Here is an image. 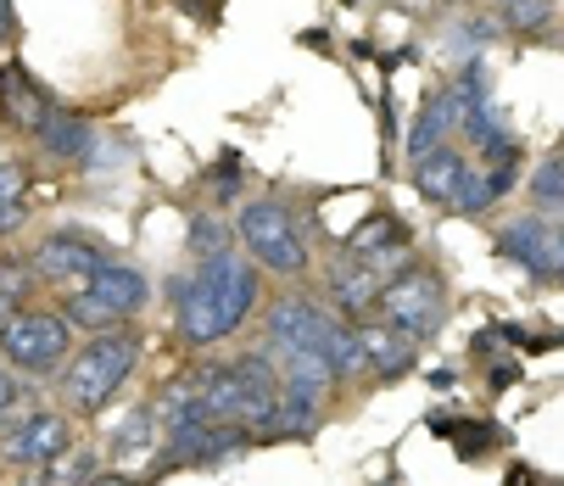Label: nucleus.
I'll return each mask as SVG.
<instances>
[{"mask_svg":"<svg viewBox=\"0 0 564 486\" xmlns=\"http://www.w3.org/2000/svg\"><path fill=\"white\" fill-rule=\"evenodd\" d=\"M525 196H531L536 213H564V140H558V145L536 162V169H531Z\"/></svg>","mask_w":564,"mask_h":486,"instance_id":"obj_21","label":"nucleus"},{"mask_svg":"<svg viewBox=\"0 0 564 486\" xmlns=\"http://www.w3.org/2000/svg\"><path fill=\"white\" fill-rule=\"evenodd\" d=\"M96 486H156V469L151 475H101Z\"/></svg>","mask_w":564,"mask_h":486,"instance_id":"obj_35","label":"nucleus"},{"mask_svg":"<svg viewBox=\"0 0 564 486\" xmlns=\"http://www.w3.org/2000/svg\"><path fill=\"white\" fill-rule=\"evenodd\" d=\"M12 313H18V302H7V296H0V324H7Z\"/></svg>","mask_w":564,"mask_h":486,"instance_id":"obj_38","label":"nucleus"},{"mask_svg":"<svg viewBox=\"0 0 564 486\" xmlns=\"http://www.w3.org/2000/svg\"><path fill=\"white\" fill-rule=\"evenodd\" d=\"M96 123L85 118V112H67V107H51V118L40 123V151L51 156V162H62V169H85V156H90V145H96Z\"/></svg>","mask_w":564,"mask_h":486,"instance_id":"obj_15","label":"nucleus"},{"mask_svg":"<svg viewBox=\"0 0 564 486\" xmlns=\"http://www.w3.org/2000/svg\"><path fill=\"white\" fill-rule=\"evenodd\" d=\"M51 96L34 85V73L23 62H0V112L18 123V134H40V123L51 118Z\"/></svg>","mask_w":564,"mask_h":486,"instance_id":"obj_14","label":"nucleus"},{"mask_svg":"<svg viewBox=\"0 0 564 486\" xmlns=\"http://www.w3.org/2000/svg\"><path fill=\"white\" fill-rule=\"evenodd\" d=\"M140 353H145V336L129 331V324H112V331L101 336H85L73 347L67 369L56 375L62 380V402H67V414H107V402L129 386V375L140 369Z\"/></svg>","mask_w":564,"mask_h":486,"instance_id":"obj_2","label":"nucleus"},{"mask_svg":"<svg viewBox=\"0 0 564 486\" xmlns=\"http://www.w3.org/2000/svg\"><path fill=\"white\" fill-rule=\"evenodd\" d=\"M163 447V420H156V402H140V409H129L112 431H107V453L112 458H145Z\"/></svg>","mask_w":564,"mask_h":486,"instance_id":"obj_18","label":"nucleus"},{"mask_svg":"<svg viewBox=\"0 0 564 486\" xmlns=\"http://www.w3.org/2000/svg\"><path fill=\"white\" fill-rule=\"evenodd\" d=\"M134 156V145L129 140H107V134H96V145H90V156H85V174H112V169H123V162Z\"/></svg>","mask_w":564,"mask_h":486,"instance_id":"obj_30","label":"nucleus"},{"mask_svg":"<svg viewBox=\"0 0 564 486\" xmlns=\"http://www.w3.org/2000/svg\"><path fill=\"white\" fill-rule=\"evenodd\" d=\"M325 409H330V391H307V386H280V402H274V420H269V442H313L318 425H325Z\"/></svg>","mask_w":564,"mask_h":486,"instance_id":"obj_13","label":"nucleus"},{"mask_svg":"<svg viewBox=\"0 0 564 486\" xmlns=\"http://www.w3.org/2000/svg\"><path fill=\"white\" fill-rule=\"evenodd\" d=\"M85 285H90V291H96V296H101V302H107L118 318H134V313L151 302V280H145L134 263H118V258H107V263H101V269H96Z\"/></svg>","mask_w":564,"mask_h":486,"instance_id":"obj_17","label":"nucleus"},{"mask_svg":"<svg viewBox=\"0 0 564 486\" xmlns=\"http://www.w3.org/2000/svg\"><path fill=\"white\" fill-rule=\"evenodd\" d=\"M358 342H364V380H375V386H391L420 369V342L397 336L380 318H358Z\"/></svg>","mask_w":564,"mask_h":486,"instance_id":"obj_12","label":"nucleus"},{"mask_svg":"<svg viewBox=\"0 0 564 486\" xmlns=\"http://www.w3.org/2000/svg\"><path fill=\"white\" fill-rule=\"evenodd\" d=\"M547 486H564V480H547Z\"/></svg>","mask_w":564,"mask_h":486,"instance_id":"obj_42","label":"nucleus"},{"mask_svg":"<svg viewBox=\"0 0 564 486\" xmlns=\"http://www.w3.org/2000/svg\"><path fill=\"white\" fill-rule=\"evenodd\" d=\"M447 431H453V425H447ZM492 442H503V431H498V425H480V420H464V425L453 431V447H458V458H469V464L487 458Z\"/></svg>","mask_w":564,"mask_h":486,"instance_id":"obj_28","label":"nucleus"},{"mask_svg":"<svg viewBox=\"0 0 564 486\" xmlns=\"http://www.w3.org/2000/svg\"><path fill=\"white\" fill-rule=\"evenodd\" d=\"M67 324H73V331H85V336H101V331H112V324H129V318H118L90 285H78V291H67L62 296V307H56Z\"/></svg>","mask_w":564,"mask_h":486,"instance_id":"obj_20","label":"nucleus"},{"mask_svg":"<svg viewBox=\"0 0 564 486\" xmlns=\"http://www.w3.org/2000/svg\"><path fill=\"white\" fill-rule=\"evenodd\" d=\"M258 436L235 420H207L196 431H180V436H163L156 447V475H174V469H213V464H229L235 453H247Z\"/></svg>","mask_w":564,"mask_h":486,"instance_id":"obj_8","label":"nucleus"},{"mask_svg":"<svg viewBox=\"0 0 564 486\" xmlns=\"http://www.w3.org/2000/svg\"><path fill=\"white\" fill-rule=\"evenodd\" d=\"M498 29H503L498 18H458V23L442 34V45H447L453 62H469V56H480V51L498 40Z\"/></svg>","mask_w":564,"mask_h":486,"instance_id":"obj_23","label":"nucleus"},{"mask_svg":"<svg viewBox=\"0 0 564 486\" xmlns=\"http://www.w3.org/2000/svg\"><path fill=\"white\" fill-rule=\"evenodd\" d=\"M447 207H453V213H464V218H475V213H492V207H498V196H492L487 174L469 169V174L458 180V191H453V202H447Z\"/></svg>","mask_w":564,"mask_h":486,"instance_id":"obj_27","label":"nucleus"},{"mask_svg":"<svg viewBox=\"0 0 564 486\" xmlns=\"http://www.w3.org/2000/svg\"><path fill=\"white\" fill-rule=\"evenodd\" d=\"M229 235H235V224H218L213 213H196L191 229H185V247L196 258H218V252H229Z\"/></svg>","mask_w":564,"mask_h":486,"instance_id":"obj_26","label":"nucleus"},{"mask_svg":"<svg viewBox=\"0 0 564 486\" xmlns=\"http://www.w3.org/2000/svg\"><path fill=\"white\" fill-rule=\"evenodd\" d=\"M169 302L185 347H218L263 307V269L240 258L235 247L218 258H196L191 274L169 280Z\"/></svg>","mask_w":564,"mask_h":486,"instance_id":"obj_1","label":"nucleus"},{"mask_svg":"<svg viewBox=\"0 0 564 486\" xmlns=\"http://www.w3.org/2000/svg\"><path fill=\"white\" fill-rule=\"evenodd\" d=\"M514 380H520V364H498V369H492V386H498V391L514 386Z\"/></svg>","mask_w":564,"mask_h":486,"instance_id":"obj_37","label":"nucleus"},{"mask_svg":"<svg viewBox=\"0 0 564 486\" xmlns=\"http://www.w3.org/2000/svg\"><path fill=\"white\" fill-rule=\"evenodd\" d=\"M18 40V0H0V51Z\"/></svg>","mask_w":564,"mask_h":486,"instance_id":"obj_34","label":"nucleus"},{"mask_svg":"<svg viewBox=\"0 0 564 486\" xmlns=\"http://www.w3.org/2000/svg\"><path fill=\"white\" fill-rule=\"evenodd\" d=\"M330 324H336L330 302H318L307 291H285L263 313V347L274 353V364L291 358V353H318V342H325Z\"/></svg>","mask_w":564,"mask_h":486,"instance_id":"obj_7","label":"nucleus"},{"mask_svg":"<svg viewBox=\"0 0 564 486\" xmlns=\"http://www.w3.org/2000/svg\"><path fill=\"white\" fill-rule=\"evenodd\" d=\"M180 7H185V12H196V0H180ZM207 7H213V12H218V0H207Z\"/></svg>","mask_w":564,"mask_h":486,"instance_id":"obj_40","label":"nucleus"},{"mask_svg":"<svg viewBox=\"0 0 564 486\" xmlns=\"http://www.w3.org/2000/svg\"><path fill=\"white\" fill-rule=\"evenodd\" d=\"M375 318L391 324V331L409 336V342H431L442 324H447V285H442V274H431L425 263H402L380 285Z\"/></svg>","mask_w":564,"mask_h":486,"instance_id":"obj_5","label":"nucleus"},{"mask_svg":"<svg viewBox=\"0 0 564 486\" xmlns=\"http://www.w3.org/2000/svg\"><path fill=\"white\" fill-rule=\"evenodd\" d=\"M67 447H73V420L56 414V409H29L0 431V458H7L12 469H45Z\"/></svg>","mask_w":564,"mask_h":486,"instance_id":"obj_9","label":"nucleus"},{"mask_svg":"<svg viewBox=\"0 0 564 486\" xmlns=\"http://www.w3.org/2000/svg\"><path fill=\"white\" fill-rule=\"evenodd\" d=\"M34 285H40V274H34L29 258H0V296L7 302H29Z\"/></svg>","mask_w":564,"mask_h":486,"instance_id":"obj_29","label":"nucleus"},{"mask_svg":"<svg viewBox=\"0 0 564 486\" xmlns=\"http://www.w3.org/2000/svg\"><path fill=\"white\" fill-rule=\"evenodd\" d=\"M492 7H503V0H492Z\"/></svg>","mask_w":564,"mask_h":486,"instance_id":"obj_44","label":"nucleus"},{"mask_svg":"<svg viewBox=\"0 0 564 486\" xmlns=\"http://www.w3.org/2000/svg\"><path fill=\"white\" fill-rule=\"evenodd\" d=\"M78 331L56 313V307H18L7 324H0V358H7L23 380H51L67 369Z\"/></svg>","mask_w":564,"mask_h":486,"instance_id":"obj_4","label":"nucleus"},{"mask_svg":"<svg viewBox=\"0 0 564 486\" xmlns=\"http://www.w3.org/2000/svg\"><path fill=\"white\" fill-rule=\"evenodd\" d=\"M458 101H453V90H436V96H425V107H420V118H414V129H409V162L414 156H425V151H436V145H447V134H458Z\"/></svg>","mask_w":564,"mask_h":486,"instance_id":"obj_19","label":"nucleus"},{"mask_svg":"<svg viewBox=\"0 0 564 486\" xmlns=\"http://www.w3.org/2000/svg\"><path fill=\"white\" fill-rule=\"evenodd\" d=\"M18 402H23V375L0 358V431H7L18 420Z\"/></svg>","mask_w":564,"mask_h":486,"instance_id":"obj_31","label":"nucleus"},{"mask_svg":"<svg viewBox=\"0 0 564 486\" xmlns=\"http://www.w3.org/2000/svg\"><path fill=\"white\" fill-rule=\"evenodd\" d=\"M235 235H240V247H247V258L280 280H302L313 269V252H307V240H302V224L291 218L285 202L274 196H258V202H240L235 213Z\"/></svg>","mask_w":564,"mask_h":486,"instance_id":"obj_3","label":"nucleus"},{"mask_svg":"<svg viewBox=\"0 0 564 486\" xmlns=\"http://www.w3.org/2000/svg\"><path fill=\"white\" fill-rule=\"evenodd\" d=\"M498 23H503L509 34L536 40V34L553 29V0H503V7H498Z\"/></svg>","mask_w":564,"mask_h":486,"instance_id":"obj_24","label":"nucleus"},{"mask_svg":"<svg viewBox=\"0 0 564 486\" xmlns=\"http://www.w3.org/2000/svg\"><path fill=\"white\" fill-rule=\"evenodd\" d=\"M23 224V207H7V202H0V235H12Z\"/></svg>","mask_w":564,"mask_h":486,"instance_id":"obj_36","label":"nucleus"},{"mask_svg":"<svg viewBox=\"0 0 564 486\" xmlns=\"http://www.w3.org/2000/svg\"><path fill=\"white\" fill-rule=\"evenodd\" d=\"M240 191H247V156L224 151L213 169H207V196H213L218 207H229V202H240Z\"/></svg>","mask_w":564,"mask_h":486,"instance_id":"obj_25","label":"nucleus"},{"mask_svg":"<svg viewBox=\"0 0 564 486\" xmlns=\"http://www.w3.org/2000/svg\"><path fill=\"white\" fill-rule=\"evenodd\" d=\"M480 174H487V185H492V196L503 202L514 185H520V156H503V162H480Z\"/></svg>","mask_w":564,"mask_h":486,"instance_id":"obj_32","label":"nucleus"},{"mask_svg":"<svg viewBox=\"0 0 564 486\" xmlns=\"http://www.w3.org/2000/svg\"><path fill=\"white\" fill-rule=\"evenodd\" d=\"M498 258L542 285H564V224L553 213H520L498 229Z\"/></svg>","mask_w":564,"mask_h":486,"instance_id":"obj_6","label":"nucleus"},{"mask_svg":"<svg viewBox=\"0 0 564 486\" xmlns=\"http://www.w3.org/2000/svg\"><path fill=\"white\" fill-rule=\"evenodd\" d=\"M18 486H45V480H18Z\"/></svg>","mask_w":564,"mask_h":486,"instance_id":"obj_41","label":"nucleus"},{"mask_svg":"<svg viewBox=\"0 0 564 486\" xmlns=\"http://www.w3.org/2000/svg\"><path fill=\"white\" fill-rule=\"evenodd\" d=\"M386 486H409V480H402V469H391V475H386Z\"/></svg>","mask_w":564,"mask_h":486,"instance_id":"obj_39","label":"nucleus"},{"mask_svg":"<svg viewBox=\"0 0 564 486\" xmlns=\"http://www.w3.org/2000/svg\"><path fill=\"white\" fill-rule=\"evenodd\" d=\"M101 480V453L96 447H67L56 464H45V486H96Z\"/></svg>","mask_w":564,"mask_h":486,"instance_id":"obj_22","label":"nucleus"},{"mask_svg":"<svg viewBox=\"0 0 564 486\" xmlns=\"http://www.w3.org/2000/svg\"><path fill=\"white\" fill-rule=\"evenodd\" d=\"M453 7H464V0H453Z\"/></svg>","mask_w":564,"mask_h":486,"instance_id":"obj_43","label":"nucleus"},{"mask_svg":"<svg viewBox=\"0 0 564 486\" xmlns=\"http://www.w3.org/2000/svg\"><path fill=\"white\" fill-rule=\"evenodd\" d=\"M23 191H29L23 162H7V156H0V202H7V207H23Z\"/></svg>","mask_w":564,"mask_h":486,"instance_id":"obj_33","label":"nucleus"},{"mask_svg":"<svg viewBox=\"0 0 564 486\" xmlns=\"http://www.w3.org/2000/svg\"><path fill=\"white\" fill-rule=\"evenodd\" d=\"M386 280H391V274H386L380 263L358 258V252H341V258L325 269L330 307H336V313H347V318H369V313H375V302H380V285H386Z\"/></svg>","mask_w":564,"mask_h":486,"instance_id":"obj_11","label":"nucleus"},{"mask_svg":"<svg viewBox=\"0 0 564 486\" xmlns=\"http://www.w3.org/2000/svg\"><path fill=\"white\" fill-rule=\"evenodd\" d=\"M29 263H34L40 280H90L107 263V247L96 235H85V229H56V235L34 240Z\"/></svg>","mask_w":564,"mask_h":486,"instance_id":"obj_10","label":"nucleus"},{"mask_svg":"<svg viewBox=\"0 0 564 486\" xmlns=\"http://www.w3.org/2000/svg\"><path fill=\"white\" fill-rule=\"evenodd\" d=\"M409 185L420 191V202H436V207H447L453 202V191H458V180L469 174V156H458L453 145H436V151H425V156H414L409 162Z\"/></svg>","mask_w":564,"mask_h":486,"instance_id":"obj_16","label":"nucleus"}]
</instances>
